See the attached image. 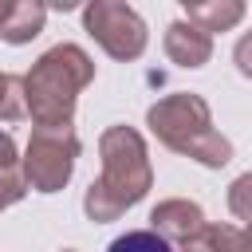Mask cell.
I'll return each mask as SVG.
<instances>
[{"instance_id":"13","label":"cell","mask_w":252,"mask_h":252,"mask_svg":"<svg viewBox=\"0 0 252 252\" xmlns=\"http://www.w3.org/2000/svg\"><path fill=\"white\" fill-rule=\"evenodd\" d=\"M228 209H232L236 220H248L252 224V173H240L228 185Z\"/></svg>"},{"instance_id":"14","label":"cell","mask_w":252,"mask_h":252,"mask_svg":"<svg viewBox=\"0 0 252 252\" xmlns=\"http://www.w3.org/2000/svg\"><path fill=\"white\" fill-rule=\"evenodd\" d=\"M24 193H28V185H24V173H16V169H0V209L16 205Z\"/></svg>"},{"instance_id":"9","label":"cell","mask_w":252,"mask_h":252,"mask_svg":"<svg viewBox=\"0 0 252 252\" xmlns=\"http://www.w3.org/2000/svg\"><path fill=\"white\" fill-rule=\"evenodd\" d=\"M43 20H47V8L35 4V0H16L8 20L0 24V39L4 43H32L39 32H43Z\"/></svg>"},{"instance_id":"16","label":"cell","mask_w":252,"mask_h":252,"mask_svg":"<svg viewBox=\"0 0 252 252\" xmlns=\"http://www.w3.org/2000/svg\"><path fill=\"white\" fill-rule=\"evenodd\" d=\"M0 169H16V142L8 130H0Z\"/></svg>"},{"instance_id":"17","label":"cell","mask_w":252,"mask_h":252,"mask_svg":"<svg viewBox=\"0 0 252 252\" xmlns=\"http://www.w3.org/2000/svg\"><path fill=\"white\" fill-rule=\"evenodd\" d=\"M12 4H16V0H0V24L8 20V12H12Z\"/></svg>"},{"instance_id":"11","label":"cell","mask_w":252,"mask_h":252,"mask_svg":"<svg viewBox=\"0 0 252 252\" xmlns=\"http://www.w3.org/2000/svg\"><path fill=\"white\" fill-rule=\"evenodd\" d=\"M24 114V79L0 71V122H20Z\"/></svg>"},{"instance_id":"8","label":"cell","mask_w":252,"mask_h":252,"mask_svg":"<svg viewBox=\"0 0 252 252\" xmlns=\"http://www.w3.org/2000/svg\"><path fill=\"white\" fill-rule=\"evenodd\" d=\"M185 20L193 28H201L205 35L228 32L244 20V4L240 0H185Z\"/></svg>"},{"instance_id":"1","label":"cell","mask_w":252,"mask_h":252,"mask_svg":"<svg viewBox=\"0 0 252 252\" xmlns=\"http://www.w3.org/2000/svg\"><path fill=\"white\" fill-rule=\"evenodd\" d=\"M98 154H102V173H98V181H91V189L83 197V213L94 224H106V220H118L130 205H138L150 193L154 169H150L146 142L134 126L102 130Z\"/></svg>"},{"instance_id":"3","label":"cell","mask_w":252,"mask_h":252,"mask_svg":"<svg viewBox=\"0 0 252 252\" xmlns=\"http://www.w3.org/2000/svg\"><path fill=\"white\" fill-rule=\"evenodd\" d=\"M146 122L154 138L173 154H185L209 169H220L232 161V142L213 130V114L201 94H189V91L165 94L146 110Z\"/></svg>"},{"instance_id":"19","label":"cell","mask_w":252,"mask_h":252,"mask_svg":"<svg viewBox=\"0 0 252 252\" xmlns=\"http://www.w3.org/2000/svg\"><path fill=\"white\" fill-rule=\"evenodd\" d=\"M63 252H75V248H63Z\"/></svg>"},{"instance_id":"6","label":"cell","mask_w":252,"mask_h":252,"mask_svg":"<svg viewBox=\"0 0 252 252\" xmlns=\"http://www.w3.org/2000/svg\"><path fill=\"white\" fill-rule=\"evenodd\" d=\"M201 228H205V213H201L197 201H185V197L161 201V205H154V213H150V232H158L165 244H185V240H193Z\"/></svg>"},{"instance_id":"15","label":"cell","mask_w":252,"mask_h":252,"mask_svg":"<svg viewBox=\"0 0 252 252\" xmlns=\"http://www.w3.org/2000/svg\"><path fill=\"white\" fill-rule=\"evenodd\" d=\"M232 59H236V71H240L244 79H252V32H244V35H240V43H236Z\"/></svg>"},{"instance_id":"12","label":"cell","mask_w":252,"mask_h":252,"mask_svg":"<svg viewBox=\"0 0 252 252\" xmlns=\"http://www.w3.org/2000/svg\"><path fill=\"white\" fill-rule=\"evenodd\" d=\"M106 252H173L158 232H150V228H134V232H126V236H118Z\"/></svg>"},{"instance_id":"4","label":"cell","mask_w":252,"mask_h":252,"mask_svg":"<svg viewBox=\"0 0 252 252\" xmlns=\"http://www.w3.org/2000/svg\"><path fill=\"white\" fill-rule=\"evenodd\" d=\"M79 150L83 146L71 126H35L24 150V185L35 193H59L75 173Z\"/></svg>"},{"instance_id":"5","label":"cell","mask_w":252,"mask_h":252,"mask_svg":"<svg viewBox=\"0 0 252 252\" xmlns=\"http://www.w3.org/2000/svg\"><path fill=\"white\" fill-rule=\"evenodd\" d=\"M83 28L94 35V43L110 59H122V63L138 59L146 51V39H150L146 35V20L130 4H122V0H94V4H87L83 8Z\"/></svg>"},{"instance_id":"10","label":"cell","mask_w":252,"mask_h":252,"mask_svg":"<svg viewBox=\"0 0 252 252\" xmlns=\"http://www.w3.org/2000/svg\"><path fill=\"white\" fill-rule=\"evenodd\" d=\"M181 252H252L248 232L232 224H205L193 240L181 244Z\"/></svg>"},{"instance_id":"18","label":"cell","mask_w":252,"mask_h":252,"mask_svg":"<svg viewBox=\"0 0 252 252\" xmlns=\"http://www.w3.org/2000/svg\"><path fill=\"white\" fill-rule=\"evenodd\" d=\"M244 232H248V244H252V224H248V228H244Z\"/></svg>"},{"instance_id":"7","label":"cell","mask_w":252,"mask_h":252,"mask_svg":"<svg viewBox=\"0 0 252 252\" xmlns=\"http://www.w3.org/2000/svg\"><path fill=\"white\" fill-rule=\"evenodd\" d=\"M165 55L177 67H205L209 55H213V35H205L189 20H177V24L165 28Z\"/></svg>"},{"instance_id":"2","label":"cell","mask_w":252,"mask_h":252,"mask_svg":"<svg viewBox=\"0 0 252 252\" xmlns=\"http://www.w3.org/2000/svg\"><path fill=\"white\" fill-rule=\"evenodd\" d=\"M94 79V63L79 43H55L24 75V110L35 126H71L79 91Z\"/></svg>"}]
</instances>
